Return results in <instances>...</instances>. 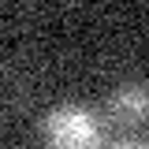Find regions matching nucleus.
<instances>
[{"label": "nucleus", "instance_id": "f257e3e1", "mask_svg": "<svg viewBox=\"0 0 149 149\" xmlns=\"http://www.w3.org/2000/svg\"><path fill=\"white\" fill-rule=\"evenodd\" d=\"M45 149H101V116L90 104H56L45 116Z\"/></svg>", "mask_w": 149, "mask_h": 149}, {"label": "nucleus", "instance_id": "f03ea898", "mask_svg": "<svg viewBox=\"0 0 149 149\" xmlns=\"http://www.w3.org/2000/svg\"><path fill=\"white\" fill-rule=\"evenodd\" d=\"M108 116L119 127H138L149 119V86L146 82H119L108 93Z\"/></svg>", "mask_w": 149, "mask_h": 149}, {"label": "nucleus", "instance_id": "7ed1b4c3", "mask_svg": "<svg viewBox=\"0 0 149 149\" xmlns=\"http://www.w3.org/2000/svg\"><path fill=\"white\" fill-rule=\"evenodd\" d=\"M108 149H149L146 138H134V134H123V138H116Z\"/></svg>", "mask_w": 149, "mask_h": 149}]
</instances>
